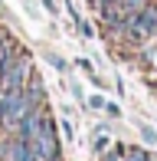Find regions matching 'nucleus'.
<instances>
[{
	"instance_id": "obj_17",
	"label": "nucleus",
	"mask_w": 157,
	"mask_h": 161,
	"mask_svg": "<svg viewBox=\"0 0 157 161\" xmlns=\"http://www.w3.org/2000/svg\"><path fill=\"white\" fill-rule=\"evenodd\" d=\"M105 161H121V155L118 151H105Z\"/></svg>"
},
{
	"instance_id": "obj_16",
	"label": "nucleus",
	"mask_w": 157,
	"mask_h": 161,
	"mask_svg": "<svg viewBox=\"0 0 157 161\" xmlns=\"http://www.w3.org/2000/svg\"><path fill=\"white\" fill-rule=\"evenodd\" d=\"M43 7H46V10L53 13V17H56V0H43Z\"/></svg>"
},
{
	"instance_id": "obj_7",
	"label": "nucleus",
	"mask_w": 157,
	"mask_h": 161,
	"mask_svg": "<svg viewBox=\"0 0 157 161\" xmlns=\"http://www.w3.org/2000/svg\"><path fill=\"white\" fill-rule=\"evenodd\" d=\"M92 145H95L98 155H105V151L111 148V138H108V128H105V125H98V128H95V138H92Z\"/></svg>"
},
{
	"instance_id": "obj_8",
	"label": "nucleus",
	"mask_w": 157,
	"mask_h": 161,
	"mask_svg": "<svg viewBox=\"0 0 157 161\" xmlns=\"http://www.w3.org/2000/svg\"><path fill=\"white\" fill-rule=\"evenodd\" d=\"M151 3V0H121V7H124V13L128 17H134V13H141L144 7Z\"/></svg>"
},
{
	"instance_id": "obj_5",
	"label": "nucleus",
	"mask_w": 157,
	"mask_h": 161,
	"mask_svg": "<svg viewBox=\"0 0 157 161\" xmlns=\"http://www.w3.org/2000/svg\"><path fill=\"white\" fill-rule=\"evenodd\" d=\"M26 99H30V105H46V86L36 72L26 79Z\"/></svg>"
},
{
	"instance_id": "obj_4",
	"label": "nucleus",
	"mask_w": 157,
	"mask_h": 161,
	"mask_svg": "<svg viewBox=\"0 0 157 161\" xmlns=\"http://www.w3.org/2000/svg\"><path fill=\"white\" fill-rule=\"evenodd\" d=\"M39 108H43V105H26V112L17 119V138H20V142L30 145L33 138H36V128H39Z\"/></svg>"
},
{
	"instance_id": "obj_12",
	"label": "nucleus",
	"mask_w": 157,
	"mask_h": 161,
	"mask_svg": "<svg viewBox=\"0 0 157 161\" xmlns=\"http://www.w3.org/2000/svg\"><path fill=\"white\" fill-rule=\"evenodd\" d=\"M141 138H144L147 145H157V131H154V128H147V125H141Z\"/></svg>"
},
{
	"instance_id": "obj_1",
	"label": "nucleus",
	"mask_w": 157,
	"mask_h": 161,
	"mask_svg": "<svg viewBox=\"0 0 157 161\" xmlns=\"http://www.w3.org/2000/svg\"><path fill=\"white\" fill-rule=\"evenodd\" d=\"M128 40L134 43V46H144V40H151V36H157V7L147 3L141 13H134L131 23H128Z\"/></svg>"
},
{
	"instance_id": "obj_13",
	"label": "nucleus",
	"mask_w": 157,
	"mask_h": 161,
	"mask_svg": "<svg viewBox=\"0 0 157 161\" xmlns=\"http://www.w3.org/2000/svg\"><path fill=\"white\" fill-rule=\"evenodd\" d=\"M59 128H62V135H66L69 142L75 138V131H72V122H69V119H62V122H59Z\"/></svg>"
},
{
	"instance_id": "obj_3",
	"label": "nucleus",
	"mask_w": 157,
	"mask_h": 161,
	"mask_svg": "<svg viewBox=\"0 0 157 161\" xmlns=\"http://www.w3.org/2000/svg\"><path fill=\"white\" fill-rule=\"evenodd\" d=\"M33 76V63L30 56H17L3 79H0V89H26V79Z\"/></svg>"
},
{
	"instance_id": "obj_18",
	"label": "nucleus",
	"mask_w": 157,
	"mask_h": 161,
	"mask_svg": "<svg viewBox=\"0 0 157 161\" xmlns=\"http://www.w3.org/2000/svg\"><path fill=\"white\" fill-rule=\"evenodd\" d=\"M46 161H62V158H59V155H56V158H46Z\"/></svg>"
},
{
	"instance_id": "obj_9",
	"label": "nucleus",
	"mask_w": 157,
	"mask_h": 161,
	"mask_svg": "<svg viewBox=\"0 0 157 161\" xmlns=\"http://www.w3.org/2000/svg\"><path fill=\"white\" fill-rule=\"evenodd\" d=\"M121 161H154L151 155H147V151L144 148H128V155L124 158H121Z\"/></svg>"
},
{
	"instance_id": "obj_19",
	"label": "nucleus",
	"mask_w": 157,
	"mask_h": 161,
	"mask_svg": "<svg viewBox=\"0 0 157 161\" xmlns=\"http://www.w3.org/2000/svg\"><path fill=\"white\" fill-rule=\"evenodd\" d=\"M0 43H3V36H0Z\"/></svg>"
},
{
	"instance_id": "obj_15",
	"label": "nucleus",
	"mask_w": 157,
	"mask_h": 161,
	"mask_svg": "<svg viewBox=\"0 0 157 161\" xmlns=\"http://www.w3.org/2000/svg\"><path fill=\"white\" fill-rule=\"evenodd\" d=\"M105 112H108V115H121V112H118V105H115V102H105Z\"/></svg>"
},
{
	"instance_id": "obj_6",
	"label": "nucleus",
	"mask_w": 157,
	"mask_h": 161,
	"mask_svg": "<svg viewBox=\"0 0 157 161\" xmlns=\"http://www.w3.org/2000/svg\"><path fill=\"white\" fill-rule=\"evenodd\" d=\"M17 56H20V53L13 49V43H7V40L0 43V79L10 72V66H13V59H17Z\"/></svg>"
},
{
	"instance_id": "obj_11",
	"label": "nucleus",
	"mask_w": 157,
	"mask_h": 161,
	"mask_svg": "<svg viewBox=\"0 0 157 161\" xmlns=\"http://www.w3.org/2000/svg\"><path fill=\"white\" fill-rule=\"evenodd\" d=\"M46 59H49V66H53V69H59V72H69V63H66V59H62V56H59V53H49V56H46Z\"/></svg>"
},
{
	"instance_id": "obj_2",
	"label": "nucleus",
	"mask_w": 157,
	"mask_h": 161,
	"mask_svg": "<svg viewBox=\"0 0 157 161\" xmlns=\"http://www.w3.org/2000/svg\"><path fill=\"white\" fill-rule=\"evenodd\" d=\"M26 89H0V125L17 128V119L26 112Z\"/></svg>"
},
{
	"instance_id": "obj_10",
	"label": "nucleus",
	"mask_w": 157,
	"mask_h": 161,
	"mask_svg": "<svg viewBox=\"0 0 157 161\" xmlns=\"http://www.w3.org/2000/svg\"><path fill=\"white\" fill-rule=\"evenodd\" d=\"M75 30L82 33L85 40H92V36H95V30H92V23H89V20H85V17H78V20H75Z\"/></svg>"
},
{
	"instance_id": "obj_14",
	"label": "nucleus",
	"mask_w": 157,
	"mask_h": 161,
	"mask_svg": "<svg viewBox=\"0 0 157 161\" xmlns=\"http://www.w3.org/2000/svg\"><path fill=\"white\" fill-rule=\"evenodd\" d=\"M89 105H92V108H105V99H102V96H92Z\"/></svg>"
}]
</instances>
